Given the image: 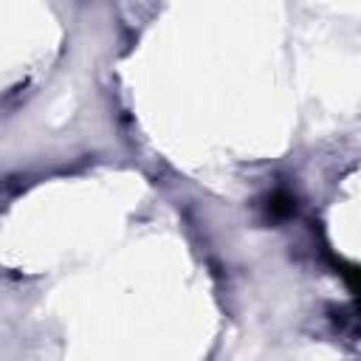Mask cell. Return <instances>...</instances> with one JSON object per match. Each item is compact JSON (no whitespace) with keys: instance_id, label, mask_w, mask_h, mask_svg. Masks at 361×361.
Instances as JSON below:
<instances>
[{"instance_id":"obj_1","label":"cell","mask_w":361,"mask_h":361,"mask_svg":"<svg viewBox=\"0 0 361 361\" xmlns=\"http://www.w3.org/2000/svg\"><path fill=\"white\" fill-rule=\"evenodd\" d=\"M296 212V200L288 195V192H274L271 197H268V214L274 217V220H285V217H290Z\"/></svg>"}]
</instances>
